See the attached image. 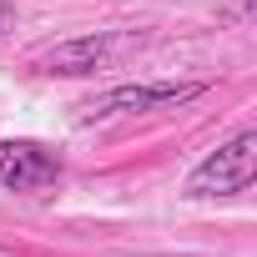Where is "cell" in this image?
Listing matches in <instances>:
<instances>
[{
    "mask_svg": "<svg viewBox=\"0 0 257 257\" xmlns=\"http://www.w3.org/2000/svg\"><path fill=\"white\" fill-rule=\"evenodd\" d=\"M207 91V81H126V86H111L101 96H91L81 106V121L96 126V121H116V116H142V111H167V106H187Z\"/></svg>",
    "mask_w": 257,
    "mask_h": 257,
    "instance_id": "cell-1",
    "label": "cell"
},
{
    "mask_svg": "<svg viewBox=\"0 0 257 257\" xmlns=\"http://www.w3.org/2000/svg\"><path fill=\"white\" fill-rule=\"evenodd\" d=\"M61 177H66V162L46 142H36V137H6L0 142V192L41 197V192H56Z\"/></svg>",
    "mask_w": 257,
    "mask_h": 257,
    "instance_id": "cell-3",
    "label": "cell"
},
{
    "mask_svg": "<svg viewBox=\"0 0 257 257\" xmlns=\"http://www.w3.org/2000/svg\"><path fill=\"white\" fill-rule=\"evenodd\" d=\"M126 46H132V36H121V31L76 36V41L51 46V51L36 61V71H41V76H96V71H106Z\"/></svg>",
    "mask_w": 257,
    "mask_h": 257,
    "instance_id": "cell-4",
    "label": "cell"
},
{
    "mask_svg": "<svg viewBox=\"0 0 257 257\" xmlns=\"http://www.w3.org/2000/svg\"><path fill=\"white\" fill-rule=\"evenodd\" d=\"M257 177V132H237L187 172V197H242Z\"/></svg>",
    "mask_w": 257,
    "mask_h": 257,
    "instance_id": "cell-2",
    "label": "cell"
},
{
    "mask_svg": "<svg viewBox=\"0 0 257 257\" xmlns=\"http://www.w3.org/2000/svg\"><path fill=\"white\" fill-rule=\"evenodd\" d=\"M11 21H16V6H11V0H0V36L11 31Z\"/></svg>",
    "mask_w": 257,
    "mask_h": 257,
    "instance_id": "cell-5",
    "label": "cell"
}]
</instances>
